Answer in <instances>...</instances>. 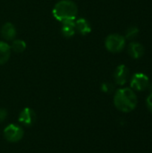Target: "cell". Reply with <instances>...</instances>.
<instances>
[{
	"mask_svg": "<svg viewBox=\"0 0 152 153\" xmlns=\"http://www.w3.org/2000/svg\"><path fill=\"white\" fill-rule=\"evenodd\" d=\"M62 33L65 37L66 38H71L73 37L75 32H76V28H75V20L74 21H66L62 22Z\"/></svg>",
	"mask_w": 152,
	"mask_h": 153,
	"instance_id": "cell-12",
	"label": "cell"
},
{
	"mask_svg": "<svg viewBox=\"0 0 152 153\" xmlns=\"http://www.w3.org/2000/svg\"><path fill=\"white\" fill-rule=\"evenodd\" d=\"M125 42L126 39L125 36L118 33H112L106 38L105 47L111 53H118L125 48Z\"/></svg>",
	"mask_w": 152,
	"mask_h": 153,
	"instance_id": "cell-3",
	"label": "cell"
},
{
	"mask_svg": "<svg viewBox=\"0 0 152 153\" xmlns=\"http://www.w3.org/2000/svg\"><path fill=\"white\" fill-rule=\"evenodd\" d=\"M1 35L5 40H13L16 36L15 26L11 22H5L1 28Z\"/></svg>",
	"mask_w": 152,
	"mask_h": 153,
	"instance_id": "cell-9",
	"label": "cell"
},
{
	"mask_svg": "<svg viewBox=\"0 0 152 153\" xmlns=\"http://www.w3.org/2000/svg\"><path fill=\"white\" fill-rule=\"evenodd\" d=\"M11 47L5 41L0 40V65H4L10 58Z\"/></svg>",
	"mask_w": 152,
	"mask_h": 153,
	"instance_id": "cell-10",
	"label": "cell"
},
{
	"mask_svg": "<svg viewBox=\"0 0 152 153\" xmlns=\"http://www.w3.org/2000/svg\"><path fill=\"white\" fill-rule=\"evenodd\" d=\"M52 13L54 17L61 22L74 21L78 13V7L72 0H61L55 4Z\"/></svg>",
	"mask_w": 152,
	"mask_h": 153,
	"instance_id": "cell-2",
	"label": "cell"
},
{
	"mask_svg": "<svg viewBox=\"0 0 152 153\" xmlns=\"http://www.w3.org/2000/svg\"><path fill=\"white\" fill-rule=\"evenodd\" d=\"M129 76H130V71L126 65H120L116 68L114 73V80L117 85L120 86L125 85L127 82Z\"/></svg>",
	"mask_w": 152,
	"mask_h": 153,
	"instance_id": "cell-6",
	"label": "cell"
},
{
	"mask_svg": "<svg viewBox=\"0 0 152 153\" xmlns=\"http://www.w3.org/2000/svg\"><path fill=\"white\" fill-rule=\"evenodd\" d=\"M7 117V112L4 108H0V122H3Z\"/></svg>",
	"mask_w": 152,
	"mask_h": 153,
	"instance_id": "cell-17",
	"label": "cell"
},
{
	"mask_svg": "<svg viewBox=\"0 0 152 153\" xmlns=\"http://www.w3.org/2000/svg\"><path fill=\"white\" fill-rule=\"evenodd\" d=\"M150 84V78L143 73L134 74L132 76L130 82L131 89L136 91H143L149 89Z\"/></svg>",
	"mask_w": 152,
	"mask_h": 153,
	"instance_id": "cell-4",
	"label": "cell"
},
{
	"mask_svg": "<svg viewBox=\"0 0 152 153\" xmlns=\"http://www.w3.org/2000/svg\"><path fill=\"white\" fill-rule=\"evenodd\" d=\"M36 118H37V116H36L35 111L30 108H23L19 115V122L27 126H32L35 123Z\"/></svg>",
	"mask_w": 152,
	"mask_h": 153,
	"instance_id": "cell-7",
	"label": "cell"
},
{
	"mask_svg": "<svg viewBox=\"0 0 152 153\" xmlns=\"http://www.w3.org/2000/svg\"><path fill=\"white\" fill-rule=\"evenodd\" d=\"M101 89L106 93H111L114 91L115 88H114V85L112 83H110V82H105V83L102 84Z\"/></svg>",
	"mask_w": 152,
	"mask_h": 153,
	"instance_id": "cell-15",
	"label": "cell"
},
{
	"mask_svg": "<svg viewBox=\"0 0 152 153\" xmlns=\"http://www.w3.org/2000/svg\"><path fill=\"white\" fill-rule=\"evenodd\" d=\"M4 136L10 143H17L23 137V130L21 126L11 124L4 128Z\"/></svg>",
	"mask_w": 152,
	"mask_h": 153,
	"instance_id": "cell-5",
	"label": "cell"
},
{
	"mask_svg": "<svg viewBox=\"0 0 152 153\" xmlns=\"http://www.w3.org/2000/svg\"><path fill=\"white\" fill-rule=\"evenodd\" d=\"M140 30L138 29V27L136 26H130L126 30H125V39H134L135 38H137L138 34H139Z\"/></svg>",
	"mask_w": 152,
	"mask_h": 153,
	"instance_id": "cell-14",
	"label": "cell"
},
{
	"mask_svg": "<svg viewBox=\"0 0 152 153\" xmlns=\"http://www.w3.org/2000/svg\"><path fill=\"white\" fill-rule=\"evenodd\" d=\"M11 47V50H13L15 53H22L26 49V43L22 39H15L13 41Z\"/></svg>",
	"mask_w": 152,
	"mask_h": 153,
	"instance_id": "cell-13",
	"label": "cell"
},
{
	"mask_svg": "<svg viewBox=\"0 0 152 153\" xmlns=\"http://www.w3.org/2000/svg\"><path fill=\"white\" fill-rule=\"evenodd\" d=\"M137 104V95L131 88H121L114 95V105L121 112L129 113L135 109Z\"/></svg>",
	"mask_w": 152,
	"mask_h": 153,
	"instance_id": "cell-1",
	"label": "cell"
},
{
	"mask_svg": "<svg viewBox=\"0 0 152 153\" xmlns=\"http://www.w3.org/2000/svg\"><path fill=\"white\" fill-rule=\"evenodd\" d=\"M75 28L76 31L80 32L83 36L89 34L91 31V26L90 22L84 18H80L77 21H75Z\"/></svg>",
	"mask_w": 152,
	"mask_h": 153,
	"instance_id": "cell-11",
	"label": "cell"
},
{
	"mask_svg": "<svg viewBox=\"0 0 152 153\" xmlns=\"http://www.w3.org/2000/svg\"><path fill=\"white\" fill-rule=\"evenodd\" d=\"M128 54L133 59H139L144 55V48L141 43L133 41L128 46Z\"/></svg>",
	"mask_w": 152,
	"mask_h": 153,
	"instance_id": "cell-8",
	"label": "cell"
},
{
	"mask_svg": "<svg viewBox=\"0 0 152 153\" xmlns=\"http://www.w3.org/2000/svg\"><path fill=\"white\" fill-rule=\"evenodd\" d=\"M146 105H147L148 109L152 113V92H151V94L148 96L146 100Z\"/></svg>",
	"mask_w": 152,
	"mask_h": 153,
	"instance_id": "cell-16",
	"label": "cell"
}]
</instances>
